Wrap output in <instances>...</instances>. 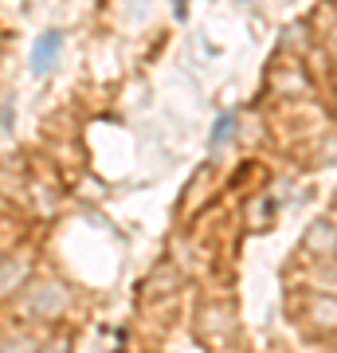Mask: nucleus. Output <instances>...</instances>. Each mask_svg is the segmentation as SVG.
Returning <instances> with one entry per match:
<instances>
[{"label":"nucleus","mask_w":337,"mask_h":353,"mask_svg":"<svg viewBox=\"0 0 337 353\" xmlns=\"http://www.w3.org/2000/svg\"><path fill=\"white\" fill-rule=\"evenodd\" d=\"M59 43H63L59 32H48V36L36 43V51H32V71H36V75H43V71L55 63V55H59Z\"/></svg>","instance_id":"f257e3e1"},{"label":"nucleus","mask_w":337,"mask_h":353,"mask_svg":"<svg viewBox=\"0 0 337 353\" xmlns=\"http://www.w3.org/2000/svg\"><path fill=\"white\" fill-rule=\"evenodd\" d=\"M227 130H232V118H220V122H216V134H212V145H224Z\"/></svg>","instance_id":"f03ea898"}]
</instances>
